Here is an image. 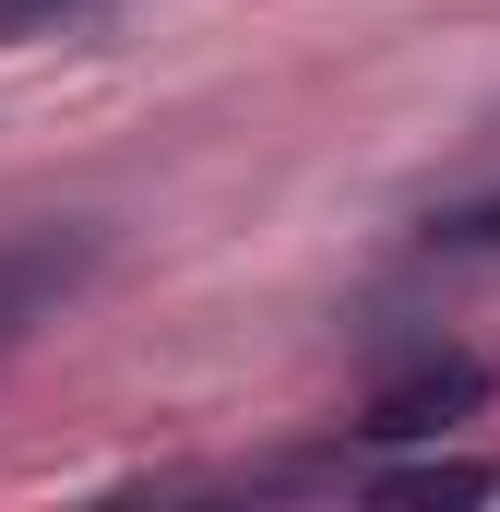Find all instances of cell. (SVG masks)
Listing matches in <instances>:
<instances>
[{
    "mask_svg": "<svg viewBox=\"0 0 500 512\" xmlns=\"http://www.w3.org/2000/svg\"><path fill=\"white\" fill-rule=\"evenodd\" d=\"M429 251H500V191H489V203H453V215H429Z\"/></svg>",
    "mask_w": 500,
    "mask_h": 512,
    "instance_id": "cell-4",
    "label": "cell"
},
{
    "mask_svg": "<svg viewBox=\"0 0 500 512\" xmlns=\"http://www.w3.org/2000/svg\"><path fill=\"white\" fill-rule=\"evenodd\" d=\"M96 274H108V227L96 215H24V227H0V358L36 322H60Z\"/></svg>",
    "mask_w": 500,
    "mask_h": 512,
    "instance_id": "cell-1",
    "label": "cell"
},
{
    "mask_svg": "<svg viewBox=\"0 0 500 512\" xmlns=\"http://www.w3.org/2000/svg\"><path fill=\"white\" fill-rule=\"evenodd\" d=\"M72 12H96V0H0V48H12V36H48V24H72Z\"/></svg>",
    "mask_w": 500,
    "mask_h": 512,
    "instance_id": "cell-5",
    "label": "cell"
},
{
    "mask_svg": "<svg viewBox=\"0 0 500 512\" xmlns=\"http://www.w3.org/2000/svg\"><path fill=\"white\" fill-rule=\"evenodd\" d=\"M477 405H489V370H477L465 346H417L405 370H381V382H370L358 429H370V441H441V429L477 417Z\"/></svg>",
    "mask_w": 500,
    "mask_h": 512,
    "instance_id": "cell-2",
    "label": "cell"
},
{
    "mask_svg": "<svg viewBox=\"0 0 500 512\" xmlns=\"http://www.w3.org/2000/svg\"><path fill=\"white\" fill-rule=\"evenodd\" d=\"M381 501H477L489 489V465H453V453H417V465H370Z\"/></svg>",
    "mask_w": 500,
    "mask_h": 512,
    "instance_id": "cell-3",
    "label": "cell"
}]
</instances>
